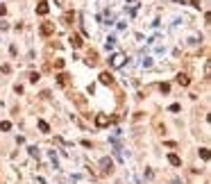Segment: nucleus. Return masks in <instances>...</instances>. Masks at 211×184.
I'll return each instance as SVG.
<instances>
[{"label":"nucleus","instance_id":"obj_1","mask_svg":"<svg viewBox=\"0 0 211 184\" xmlns=\"http://www.w3.org/2000/svg\"><path fill=\"white\" fill-rule=\"evenodd\" d=\"M100 82H102V84H107V87H111V84H113V75H111L109 71L100 73Z\"/></svg>","mask_w":211,"mask_h":184},{"label":"nucleus","instance_id":"obj_2","mask_svg":"<svg viewBox=\"0 0 211 184\" xmlns=\"http://www.w3.org/2000/svg\"><path fill=\"white\" fill-rule=\"evenodd\" d=\"M102 173L104 175H111L113 173V161H111V159H102Z\"/></svg>","mask_w":211,"mask_h":184},{"label":"nucleus","instance_id":"obj_3","mask_svg":"<svg viewBox=\"0 0 211 184\" xmlns=\"http://www.w3.org/2000/svg\"><path fill=\"white\" fill-rule=\"evenodd\" d=\"M95 125H98V127H107V125H109V116L98 114V116H95Z\"/></svg>","mask_w":211,"mask_h":184},{"label":"nucleus","instance_id":"obj_4","mask_svg":"<svg viewBox=\"0 0 211 184\" xmlns=\"http://www.w3.org/2000/svg\"><path fill=\"white\" fill-rule=\"evenodd\" d=\"M57 82H59V87H68L71 75H68V73H59V75H57Z\"/></svg>","mask_w":211,"mask_h":184},{"label":"nucleus","instance_id":"obj_5","mask_svg":"<svg viewBox=\"0 0 211 184\" xmlns=\"http://www.w3.org/2000/svg\"><path fill=\"white\" fill-rule=\"evenodd\" d=\"M52 32H55V25H52V23H43L41 25V34L43 36H50Z\"/></svg>","mask_w":211,"mask_h":184},{"label":"nucleus","instance_id":"obj_6","mask_svg":"<svg viewBox=\"0 0 211 184\" xmlns=\"http://www.w3.org/2000/svg\"><path fill=\"white\" fill-rule=\"evenodd\" d=\"M177 84H182V87H188V84H191V77L186 75V73H179V75H177Z\"/></svg>","mask_w":211,"mask_h":184},{"label":"nucleus","instance_id":"obj_7","mask_svg":"<svg viewBox=\"0 0 211 184\" xmlns=\"http://www.w3.org/2000/svg\"><path fill=\"white\" fill-rule=\"evenodd\" d=\"M68 41H71V46H73V48H82V36H80V34H73Z\"/></svg>","mask_w":211,"mask_h":184},{"label":"nucleus","instance_id":"obj_8","mask_svg":"<svg viewBox=\"0 0 211 184\" xmlns=\"http://www.w3.org/2000/svg\"><path fill=\"white\" fill-rule=\"evenodd\" d=\"M48 11H50V7H48V2H39V7H36V14H39V16H46Z\"/></svg>","mask_w":211,"mask_h":184},{"label":"nucleus","instance_id":"obj_9","mask_svg":"<svg viewBox=\"0 0 211 184\" xmlns=\"http://www.w3.org/2000/svg\"><path fill=\"white\" fill-rule=\"evenodd\" d=\"M168 161L173 164V166H182V159L177 157V155H168Z\"/></svg>","mask_w":211,"mask_h":184},{"label":"nucleus","instance_id":"obj_10","mask_svg":"<svg viewBox=\"0 0 211 184\" xmlns=\"http://www.w3.org/2000/svg\"><path fill=\"white\" fill-rule=\"evenodd\" d=\"M89 64H91V66H95V64H98V55H95V52H89Z\"/></svg>","mask_w":211,"mask_h":184},{"label":"nucleus","instance_id":"obj_11","mask_svg":"<svg viewBox=\"0 0 211 184\" xmlns=\"http://www.w3.org/2000/svg\"><path fill=\"white\" fill-rule=\"evenodd\" d=\"M123 59H125L123 55H116V57L111 59V64H113V66H123Z\"/></svg>","mask_w":211,"mask_h":184},{"label":"nucleus","instance_id":"obj_12","mask_svg":"<svg viewBox=\"0 0 211 184\" xmlns=\"http://www.w3.org/2000/svg\"><path fill=\"white\" fill-rule=\"evenodd\" d=\"M0 130H2V132H9V130H11V123L9 121H2V123H0Z\"/></svg>","mask_w":211,"mask_h":184},{"label":"nucleus","instance_id":"obj_13","mask_svg":"<svg viewBox=\"0 0 211 184\" xmlns=\"http://www.w3.org/2000/svg\"><path fill=\"white\" fill-rule=\"evenodd\" d=\"M39 130H41V132H50V125H48L46 121H39Z\"/></svg>","mask_w":211,"mask_h":184},{"label":"nucleus","instance_id":"obj_14","mask_svg":"<svg viewBox=\"0 0 211 184\" xmlns=\"http://www.w3.org/2000/svg\"><path fill=\"white\" fill-rule=\"evenodd\" d=\"M52 66H55V68H59V71H62V68H64V59H55V64H52Z\"/></svg>","mask_w":211,"mask_h":184},{"label":"nucleus","instance_id":"obj_15","mask_svg":"<svg viewBox=\"0 0 211 184\" xmlns=\"http://www.w3.org/2000/svg\"><path fill=\"white\" fill-rule=\"evenodd\" d=\"M39 80H41V75H39V73H32V75H30V82H34V84H36Z\"/></svg>","mask_w":211,"mask_h":184},{"label":"nucleus","instance_id":"obj_16","mask_svg":"<svg viewBox=\"0 0 211 184\" xmlns=\"http://www.w3.org/2000/svg\"><path fill=\"white\" fill-rule=\"evenodd\" d=\"M159 89H161V93H168V91H170V84H166V82H164Z\"/></svg>","mask_w":211,"mask_h":184},{"label":"nucleus","instance_id":"obj_17","mask_svg":"<svg viewBox=\"0 0 211 184\" xmlns=\"http://www.w3.org/2000/svg\"><path fill=\"white\" fill-rule=\"evenodd\" d=\"M200 157H202V159H209V150L202 148V150H200Z\"/></svg>","mask_w":211,"mask_h":184},{"label":"nucleus","instance_id":"obj_18","mask_svg":"<svg viewBox=\"0 0 211 184\" xmlns=\"http://www.w3.org/2000/svg\"><path fill=\"white\" fill-rule=\"evenodd\" d=\"M71 20H73V16H71V14L64 16V23H66V25H71Z\"/></svg>","mask_w":211,"mask_h":184},{"label":"nucleus","instance_id":"obj_19","mask_svg":"<svg viewBox=\"0 0 211 184\" xmlns=\"http://www.w3.org/2000/svg\"><path fill=\"white\" fill-rule=\"evenodd\" d=\"M5 14H7V7H5V5H0V16H5Z\"/></svg>","mask_w":211,"mask_h":184}]
</instances>
